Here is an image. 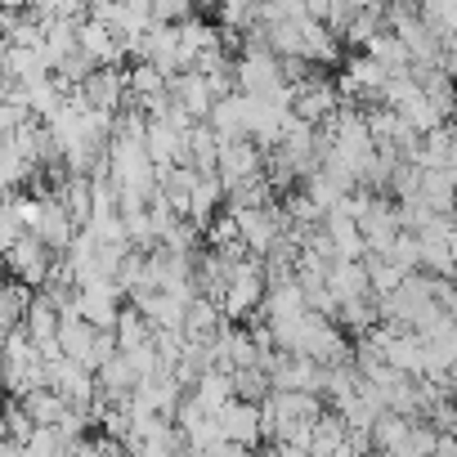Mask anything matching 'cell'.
<instances>
[{"label":"cell","mask_w":457,"mask_h":457,"mask_svg":"<svg viewBox=\"0 0 457 457\" xmlns=\"http://www.w3.org/2000/svg\"><path fill=\"white\" fill-rule=\"evenodd\" d=\"M265 296H270L265 256H247V261H238V265H234V278H228V287H224L220 305H224V314L234 319V323H243V319L261 314Z\"/></svg>","instance_id":"cell-1"},{"label":"cell","mask_w":457,"mask_h":457,"mask_svg":"<svg viewBox=\"0 0 457 457\" xmlns=\"http://www.w3.org/2000/svg\"><path fill=\"white\" fill-rule=\"evenodd\" d=\"M296 350H301V354H310V359H314V363H323V368H332V363H350V359H354V345L345 341L341 323H337V319H328V314H310V319H305Z\"/></svg>","instance_id":"cell-2"},{"label":"cell","mask_w":457,"mask_h":457,"mask_svg":"<svg viewBox=\"0 0 457 457\" xmlns=\"http://www.w3.org/2000/svg\"><path fill=\"white\" fill-rule=\"evenodd\" d=\"M359 228L368 238V256H390L399 234H403V220H399V202L395 197H381V193H368V206L359 215Z\"/></svg>","instance_id":"cell-3"},{"label":"cell","mask_w":457,"mask_h":457,"mask_svg":"<svg viewBox=\"0 0 457 457\" xmlns=\"http://www.w3.org/2000/svg\"><path fill=\"white\" fill-rule=\"evenodd\" d=\"M5 265H10V278H19V283H28V287L41 292V287L50 283L54 265H59V252L46 247L37 234H28V238H19L14 247H5Z\"/></svg>","instance_id":"cell-4"},{"label":"cell","mask_w":457,"mask_h":457,"mask_svg":"<svg viewBox=\"0 0 457 457\" xmlns=\"http://www.w3.org/2000/svg\"><path fill=\"white\" fill-rule=\"evenodd\" d=\"M341 108H345L341 86H332V81H323V77H310V81H301V86L292 90V112H296L301 121H310V126H328Z\"/></svg>","instance_id":"cell-5"},{"label":"cell","mask_w":457,"mask_h":457,"mask_svg":"<svg viewBox=\"0 0 457 457\" xmlns=\"http://www.w3.org/2000/svg\"><path fill=\"white\" fill-rule=\"evenodd\" d=\"M77 95L86 99V108L108 112V117H121V112H126V104H130V72L99 68L86 86H77Z\"/></svg>","instance_id":"cell-6"},{"label":"cell","mask_w":457,"mask_h":457,"mask_svg":"<svg viewBox=\"0 0 457 457\" xmlns=\"http://www.w3.org/2000/svg\"><path fill=\"white\" fill-rule=\"evenodd\" d=\"M215 417H220V430H224V439H228V444L252 448V444H261V439H265V408H261V403L228 399Z\"/></svg>","instance_id":"cell-7"},{"label":"cell","mask_w":457,"mask_h":457,"mask_svg":"<svg viewBox=\"0 0 457 457\" xmlns=\"http://www.w3.org/2000/svg\"><path fill=\"white\" fill-rule=\"evenodd\" d=\"M121 287L117 283H90L81 287V301H77V314L104 332H117V319H121Z\"/></svg>","instance_id":"cell-8"},{"label":"cell","mask_w":457,"mask_h":457,"mask_svg":"<svg viewBox=\"0 0 457 457\" xmlns=\"http://www.w3.org/2000/svg\"><path fill=\"white\" fill-rule=\"evenodd\" d=\"M215 359L224 372H234V368H256L265 359V345L252 328H224V337L215 341Z\"/></svg>","instance_id":"cell-9"},{"label":"cell","mask_w":457,"mask_h":457,"mask_svg":"<svg viewBox=\"0 0 457 457\" xmlns=\"http://www.w3.org/2000/svg\"><path fill=\"white\" fill-rule=\"evenodd\" d=\"M256 175H265V148L256 139L224 144V153H220V179L224 184H243V179H256Z\"/></svg>","instance_id":"cell-10"},{"label":"cell","mask_w":457,"mask_h":457,"mask_svg":"<svg viewBox=\"0 0 457 457\" xmlns=\"http://www.w3.org/2000/svg\"><path fill=\"white\" fill-rule=\"evenodd\" d=\"M32 234H37L46 247H54V252H72V243H77V234H81V224L63 211V202H59V197H46L41 220H37Z\"/></svg>","instance_id":"cell-11"},{"label":"cell","mask_w":457,"mask_h":457,"mask_svg":"<svg viewBox=\"0 0 457 457\" xmlns=\"http://www.w3.org/2000/svg\"><path fill=\"white\" fill-rule=\"evenodd\" d=\"M130 305H139V310H144V314H148L157 328L184 332V319H188V296L153 287V292H139V296H130Z\"/></svg>","instance_id":"cell-12"},{"label":"cell","mask_w":457,"mask_h":457,"mask_svg":"<svg viewBox=\"0 0 457 457\" xmlns=\"http://www.w3.org/2000/svg\"><path fill=\"white\" fill-rule=\"evenodd\" d=\"M139 381H144V377H139V368L130 363L126 350L99 368V395H104V403H130L135 390H139Z\"/></svg>","instance_id":"cell-13"},{"label":"cell","mask_w":457,"mask_h":457,"mask_svg":"<svg viewBox=\"0 0 457 457\" xmlns=\"http://www.w3.org/2000/svg\"><path fill=\"white\" fill-rule=\"evenodd\" d=\"M211 126H215V135H220L224 144L252 139V99H247L243 90H238V95H228V99H220L215 112H211Z\"/></svg>","instance_id":"cell-14"},{"label":"cell","mask_w":457,"mask_h":457,"mask_svg":"<svg viewBox=\"0 0 457 457\" xmlns=\"http://www.w3.org/2000/svg\"><path fill=\"white\" fill-rule=\"evenodd\" d=\"M170 95L184 104V112L193 117V121H211V112H215V90H211V81L202 77V72H179V77H170Z\"/></svg>","instance_id":"cell-15"},{"label":"cell","mask_w":457,"mask_h":457,"mask_svg":"<svg viewBox=\"0 0 457 457\" xmlns=\"http://www.w3.org/2000/svg\"><path fill=\"white\" fill-rule=\"evenodd\" d=\"M224 305L215 301V296H197V301H188V319H184V337L188 341H206V345H215L220 337H224Z\"/></svg>","instance_id":"cell-16"},{"label":"cell","mask_w":457,"mask_h":457,"mask_svg":"<svg viewBox=\"0 0 457 457\" xmlns=\"http://www.w3.org/2000/svg\"><path fill=\"white\" fill-rule=\"evenodd\" d=\"M197 179H202V170L197 166H188V162H175V166H157V193L179 211V215H188V202H193V188H197Z\"/></svg>","instance_id":"cell-17"},{"label":"cell","mask_w":457,"mask_h":457,"mask_svg":"<svg viewBox=\"0 0 457 457\" xmlns=\"http://www.w3.org/2000/svg\"><path fill=\"white\" fill-rule=\"evenodd\" d=\"M328 287L337 296V305L345 301H363L372 296V278H368V261H332L328 270Z\"/></svg>","instance_id":"cell-18"},{"label":"cell","mask_w":457,"mask_h":457,"mask_svg":"<svg viewBox=\"0 0 457 457\" xmlns=\"http://www.w3.org/2000/svg\"><path fill=\"white\" fill-rule=\"evenodd\" d=\"M301 41H305V50H301V54H305L314 68L337 63V46H341V37L332 32V23H323V19L305 14V19H301Z\"/></svg>","instance_id":"cell-19"},{"label":"cell","mask_w":457,"mask_h":457,"mask_svg":"<svg viewBox=\"0 0 457 457\" xmlns=\"http://www.w3.org/2000/svg\"><path fill=\"white\" fill-rule=\"evenodd\" d=\"M328 238H332L337 261H368V238H363L359 220H350V215L332 211V215H328Z\"/></svg>","instance_id":"cell-20"},{"label":"cell","mask_w":457,"mask_h":457,"mask_svg":"<svg viewBox=\"0 0 457 457\" xmlns=\"http://www.w3.org/2000/svg\"><path fill=\"white\" fill-rule=\"evenodd\" d=\"M81 50H86V54H95V59H99V68H117V63L126 59L121 37H117L108 23H95V19H86V23H81Z\"/></svg>","instance_id":"cell-21"},{"label":"cell","mask_w":457,"mask_h":457,"mask_svg":"<svg viewBox=\"0 0 457 457\" xmlns=\"http://www.w3.org/2000/svg\"><path fill=\"white\" fill-rule=\"evenodd\" d=\"M220 153H224V139L215 135V126L197 121L188 130V166H197L202 175H220Z\"/></svg>","instance_id":"cell-22"},{"label":"cell","mask_w":457,"mask_h":457,"mask_svg":"<svg viewBox=\"0 0 457 457\" xmlns=\"http://www.w3.org/2000/svg\"><path fill=\"white\" fill-rule=\"evenodd\" d=\"M435 215H453L457 211V170H430L421 175V193H417Z\"/></svg>","instance_id":"cell-23"},{"label":"cell","mask_w":457,"mask_h":457,"mask_svg":"<svg viewBox=\"0 0 457 457\" xmlns=\"http://www.w3.org/2000/svg\"><path fill=\"white\" fill-rule=\"evenodd\" d=\"M95 337H99V328L95 323H86L77 310L72 314H63V332H59V345H63V354L68 359H77V363H86L90 368V354H95Z\"/></svg>","instance_id":"cell-24"},{"label":"cell","mask_w":457,"mask_h":457,"mask_svg":"<svg viewBox=\"0 0 457 457\" xmlns=\"http://www.w3.org/2000/svg\"><path fill=\"white\" fill-rule=\"evenodd\" d=\"M417 162L430 166V170H457V135H453V126H435L430 135H421Z\"/></svg>","instance_id":"cell-25"},{"label":"cell","mask_w":457,"mask_h":457,"mask_svg":"<svg viewBox=\"0 0 457 457\" xmlns=\"http://www.w3.org/2000/svg\"><path fill=\"white\" fill-rule=\"evenodd\" d=\"M345 444H350V421H345L341 412H323V417L314 421V430H310L314 457H337Z\"/></svg>","instance_id":"cell-26"},{"label":"cell","mask_w":457,"mask_h":457,"mask_svg":"<svg viewBox=\"0 0 457 457\" xmlns=\"http://www.w3.org/2000/svg\"><path fill=\"white\" fill-rule=\"evenodd\" d=\"M224 197H228V184H224L220 175H202V179H197V188H193V202H188V220L211 224Z\"/></svg>","instance_id":"cell-27"},{"label":"cell","mask_w":457,"mask_h":457,"mask_svg":"<svg viewBox=\"0 0 457 457\" xmlns=\"http://www.w3.org/2000/svg\"><path fill=\"white\" fill-rule=\"evenodd\" d=\"M117 341H121V350L153 345V341H157V323H153L139 305H126V310H121V319H117Z\"/></svg>","instance_id":"cell-28"},{"label":"cell","mask_w":457,"mask_h":457,"mask_svg":"<svg viewBox=\"0 0 457 457\" xmlns=\"http://www.w3.org/2000/svg\"><path fill=\"white\" fill-rule=\"evenodd\" d=\"M23 408L32 412V421H37V426H63V417L72 412V403H68L59 390H50V386H41V390L23 395Z\"/></svg>","instance_id":"cell-29"},{"label":"cell","mask_w":457,"mask_h":457,"mask_svg":"<svg viewBox=\"0 0 457 457\" xmlns=\"http://www.w3.org/2000/svg\"><path fill=\"white\" fill-rule=\"evenodd\" d=\"M381 32H386V10H354L345 32H341V41L354 46V50H368Z\"/></svg>","instance_id":"cell-30"},{"label":"cell","mask_w":457,"mask_h":457,"mask_svg":"<svg viewBox=\"0 0 457 457\" xmlns=\"http://www.w3.org/2000/svg\"><path fill=\"white\" fill-rule=\"evenodd\" d=\"M412 421H417V417H403V412H390V408H386V412L377 417V426H372V453H395V448H403Z\"/></svg>","instance_id":"cell-31"},{"label":"cell","mask_w":457,"mask_h":457,"mask_svg":"<svg viewBox=\"0 0 457 457\" xmlns=\"http://www.w3.org/2000/svg\"><path fill=\"white\" fill-rule=\"evenodd\" d=\"M32 305H37V287H28V283L10 278L5 296H0V314H5V332L23 328V323H28V314H32Z\"/></svg>","instance_id":"cell-32"},{"label":"cell","mask_w":457,"mask_h":457,"mask_svg":"<svg viewBox=\"0 0 457 457\" xmlns=\"http://www.w3.org/2000/svg\"><path fill=\"white\" fill-rule=\"evenodd\" d=\"M193 395H197V403L211 408V412H220L228 399H238V395H234V377H228L224 368H211V372L193 386Z\"/></svg>","instance_id":"cell-33"},{"label":"cell","mask_w":457,"mask_h":457,"mask_svg":"<svg viewBox=\"0 0 457 457\" xmlns=\"http://www.w3.org/2000/svg\"><path fill=\"white\" fill-rule=\"evenodd\" d=\"M228 377H234V395L247 399V403H265V399L274 395V381H270V372H265L261 363H256V368H234Z\"/></svg>","instance_id":"cell-34"},{"label":"cell","mask_w":457,"mask_h":457,"mask_svg":"<svg viewBox=\"0 0 457 457\" xmlns=\"http://www.w3.org/2000/svg\"><path fill=\"white\" fill-rule=\"evenodd\" d=\"M368 278H372V296H390V292L403 287L408 270H399V265L386 261V256H368Z\"/></svg>","instance_id":"cell-35"},{"label":"cell","mask_w":457,"mask_h":457,"mask_svg":"<svg viewBox=\"0 0 457 457\" xmlns=\"http://www.w3.org/2000/svg\"><path fill=\"white\" fill-rule=\"evenodd\" d=\"M421 175H426V166H421V162H399V166H395V175H390V188H386V193H390L395 202H408V197H417V193H421Z\"/></svg>","instance_id":"cell-36"},{"label":"cell","mask_w":457,"mask_h":457,"mask_svg":"<svg viewBox=\"0 0 457 457\" xmlns=\"http://www.w3.org/2000/svg\"><path fill=\"white\" fill-rule=\"evenodd\" d=\"M439 435H444L439 426H430V421H412V430H408L403 448H395V453H403V457H435Z\"/></svg>","instance_id":"cell-37"},{"label":"cell","mask_w":457,"mask_h":457,"mask_svg":"<svg viewBox=\"0 0 457 457\" xmlns=\"http://www.w3.org/2000/svg\"><path fill=\"white\" fill-rule=\"evenodd\" d=\"M41 426L32 421V412L23 408V399H10V412H5V439H19V444H32Z\"/></svg>","instance_id":"cell-38"},{"label":"cell","mask_w":457,"mask_h":457,"mask_svg":"<svg viewBox=\"0 0 457 457\" xmlns=\"http://www.w3.org/2000/svg\"><path fill=\"white\" fill-rule=\"evenodd\" d=\"M386 261H395V265H399V270H408V274H421V238L403 228L399 243H395V252H390Z\"/></svg>","instance_id":"cell-39"},{"label":"cell","mask_w":457,"mask_h":457,"mask_svg":"<svg viewBox=\"0 0 457 457\" xmlns=\"http://www.w3.org/2000/svg\"><path fill=\"white\" fill-rule=\"evenodd\" d=\"M197 10V0H153V19L157 23H188Z\"/></svg>","instance_id":"cell-40"},{"label":"cell","mask_w":457,"mask_h":457,"mask_svg":"<svg viewBox=\"0 0 457 457\" xmlns=\"http://www.w3.org/2000/svg\"><path fill=\"white\" fill-rule=\"evenodd\" d=\"M202 457H252V453H247L243 444H228V439H224V444H215V448L202 453Z\"/></svg>","instance_id":"cell-41"},{"label":"cell","mask_w":457,"mask_h":457,"mask_svg":"<svg viewBox=\"0 0 457 457\" xmlns=\"http://www.w3.org/2000/svg\"><path fill=\"white\" fill-rule=\"evenodd\" d=\"M0 457H28V444H19V439H5V444H0Z\"/></svg>","instance_id":"cell-42"},{"label":"cell","mask_w":457,"mask_h":457,"mask_svg":"<svg viewBox=\"0 0 457 457\" xmlns=\"http://www.w3.org/2000/svg\"><path fill=\"white\" fill-rule=\"evenodd\" d=\"M337 457H377V453H372V448H354V444H345Z\"/></svg>","instance_id":"cell-43"},{"label":"cell","mask_w":457,"mask_h":457,"mask_svg":"<svg viewBox=\"0 0 457 457\" xmlns=\"http://www.w3.org/2000/svg\"><path fill=\"white\" fill-rule=\"evenodd\" d=\"M359 10H390V0H354Z\"/></svg>","instance_id":"cell-44"},{"label":"cell","mask_w":457,"mask_h":457,"mask_svg":"<svg viewBox=\"0 0 457 457\" xmlns=\"http://www.w3.org/2000/svg\"><path fill=\"white\" fill-rule=\"evenodd\" d=\"M448 256H453V274H457V234H453V243H448Z\"/></svg>","instance_id":"cell-45"},{"label":"cell","mask_w":457,"mask_h":457,"mask_svg":"<svg viewBox=\"0 0 457 457\" xmlns=\"http://www.w3.org/2000/svg\"><path fill=\"white\" fill-rule=\"evenodd\" d=\"M453 126H457V112H453Z\"/></svg>","instance_id":"cell-46"}]
</instances>
